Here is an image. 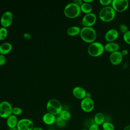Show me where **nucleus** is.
<instances>
[{"mask_svg": "<svg viewBox=\"0 0 130 130\" xmlns=\"http://www.w3.org/2000/svg\"><path fill=\"white\" fill-rule=\"evenodd\" d=\"M123 130H130V124L126 126Z\"/></svg>", "mask_w": 130, "mask_h": 130, "instance_id": "obj_36", "label": "nucleus"}, {"mask_svg": "<svg viewBox=\"0 0 130 130\" xmlns=\"http://www.w3.org/2000/svg\"><path fill=\"white\" fill-rule=\"evenodd\" d=\"M98 130H101V129H98Z\"/></svg>", "mask_w": 130, "mask_h": 130, "instance_id": "obj_40", "label": "nucleus"}, {"mask_svg": "<svg viewBox=\"0 0 130 130\" xmlns=\"http://www.w3.org/2000/svg\"><path fill=\"white\" fill-rule=\"evenodd\" d=\"M46 130H55V129H47Z\"/></svg>", "mask_w": 130, "mask_h": 130, "instance_id": "obj_39", "label": "nucleus"}, {"mask_svg": "<svg viewBox=\"0 0 130 130\" xmlns=\"http://www.w3.org/2000/svg\"><path fill=\"white\" fill-rule=\"evenodd\" d=\"M105 50L110 53L118 51L120 49V45L114 42H108L104 46Z\"/></svg>", "mask_w": 130, "mask_h": 130, "instance_id": "obj_16", "label": "nucleus"}, {"mask_svg": "<svg viewBox=\"0 0 130 130\" xmlns=\"http://www.w3.org/2000/svg\"><path fill=\"white\" fill-rule=\"evenodd\" d=\"M80 106L82 110L86 113L91 112L94 107V103L91 98L86 97L81 100Z\"/></svg>", "mask_w": 130, "mask_h": 130, "instance_id": "obj_10", "label": "nucleus"}, {"mask_svg": "<svg viewBox=\"0 0 130 130\" xmlns=\"http://www.w3.org/2000/svg\"><path fill=\"white\" fill-rule=\"evenodd\" d=\"M104 51V46L99 42H94L90 44L87 48L88 54L92 57L100 56L103 54Z\"/></svg>", "mask_w": 130, "mask_h": 130, "instance_id": "obj_4", "label": "nucleus"}, {"mask_svg": "<svg viewBox=\"0 0 130 130\" xmlns=\"http://www.w3.org/2000/svg\"><path fill=\"white\" fill-rule=\"evenodd\" d=\"M6 57L4 55L0 54V66H3L6 62Z\"/></svg>", "mask_w": 130, "mask_h": 130, "instance_id": "obj_31", "label": "nucleus"}, {"mask_svg": "<svg viewBox=\"0 0 130 130\" xmlns=\"http://www.w3.org/2000/svg\"><path fill=\"white\" fill-rule=\"evenodd\" d=\"M103 130H114V126L113 123L110 122L106 121L102 124Z\"/></svg>", "mask_w": 130, "mask_h": 130, "instance_id": "obj_24", "label": "nucleus"}, {"mask_svg": "<svg viewBox=\"0 0 130 130\" xmlns=\"http://www.w3.org/2000/svg\"><path fill=\"white\" fill-rule=\"evenodd\" d=\"M80 36L83 41L91 44L95 42L97 34L96 30L92 27H83L81 28Z\"/></svg>", "mask_w": 130, "mask_h": 130, "instance_id": "obj_1", "label": "nucleus"}, {"mask_svg": "<svg viewBox=\"0 0 130 130\" xmlns=\"http://www.w3.org/2000/svg\"><path fill=\"white\" fill-rule=\"evenodd\" d=\"M81 130H87V129H86V128H83V129H82Z\"/></svg>", "mask_w": 130, "mask_h": 130, "instance_id": "obj_38", "label": "nucleus"}, {"mask_svg": "<svg viewBox=\"0 0 130 130\" xmlns=\"http://www.w3.org/2000/svg\"><path fill=\"white\" fill-rule=\"evenodd\" d=\"M97 20L96 15L91 12L85 14L82 18L81 23L83 27H92L95 23Z\"/></svg>", "mask_w": 130, "mask_h": 130, "instance_id": "obj_9", "label": "nucleus"}, {"mask_svg": "<svg viewBox=\"0 0 130 130\" xmlns=\"http://www.w3.org/2000/svg\"><path fill=\"white\" fill-rule=\"evenodd\" d=\"M33 130H44L42 128L39 126H35L33 128Z\"/></svg>", "mask_w": 130, "mask_h": 130, "instance_id": "obj_34", "label": "nucleus"}, {"mask_svg": "<svg viewBox=\"0 0 130 130\" xmlns=\"http://www.w3.org/2000/svg\"><path fill=\"white\" fill-rule=\"evenodd\" d=\"M83 2L88 3V4H90L91 3L93 2V0H83Z\"/></svg>", "mask_w": 130, "mask_h": 130, "instance_id": "obj_35", "label": "nucleus"}, {"mask_svg": "<svg viewBox=\"0 0 130 130\" xmlns=\"http://www.w3.org/2000/svg\"><path fill=\"white\" fill-rule=\"evenodd\" d=\"M119 32L116 29L111 28L105 35V39L108 42H114L118 38Z\"/></svg>", "mask_w": 130, "mask_h": 130, "instance_id": "obj_13", "label": "nucleus"}, {"mask_svg": "<svg viewBox=\"0 0 130 130\" xmlns=\"http://www.w3.org/2000/svg\"><path fill=\"white\" fill-rule=\"evenodd\" d=\"M18 120L16 116L12 114L7 118L6 123L9 128H15L17 127Z\"/></svg>", "mask_w": 130, "mask_h": 130, "instance_id": "obj_17", "label": "nucleus"}, {"mask_svg": "<svg viewBox=\"0 0 130 130\" xmlns=\"http://www.w3.org/2000/svg\"><path fill=\"white\" fill-rule=\"evenodd\" d=\"M81 28L77 26H72L69 27L67 30V33L71 36H76L80 34Z\"/></svg>", "mask_w": 130, "mask_h": 130, "instance_id": "obj_20", "label": "nucleus"}, {"mask_svg": "<svg viewBox=\"0 0 130 130\" xmlns=\"http://www.w3.org/2000/svg\"><path fill=\"white\" fill-rule=\"evenodd\" d=\"M121 53L122 55L123 56H125V55H127V54L128 53V50L127 49H123V50H122Z\"/></svg>", "mask_w": 130, "mask_h": 130, "instance_id": "obj_33", "label": "nucleus"}, {"mask_svg": "<svg viewBox=\"0 0 130 130\" xmlns=\"http://www.w3.org/2000/svg\"><path fill=\"white\" fill-rule=\"evenodd\" d=\"M105 116L104 114L102 112L96 113L94 117L93 121L94 123L98 125H102L104 122H105Z\"/></svg>", "mask_w": 130, "mask_h": 130, "instance_id": "obj_19", "label": "nucleus"}, {"mask_svg": "<svg viewBox=\"0 0 130 130\" xmlns=\"http://www.w3.org/2000/svg\"><path fill=\"white\" fill-rule=\"evenodd\" d=\"M123 39L126 44L130 45V30L127 31L123 35Z\"/></svg>", "mask_w": 130, "mask_h": 130, "instance_id": "obj_26", "label": "nucleus"}, {"mask_svg": "<svg viewBox=\"0 0 130 130\" xmlns=\"http://www.w3.org/2000/svg\"><path fill=\"white\" fill-rule=\"evenodd\" d=\"M112 2V0H100L99 1L100 4L101 5L104 6L105 7L109 6L110 4L111 5Z\"/></svg>", "mask_w": 130, "mask_h": 130, "instance_id": "obj_29", "label": "nucleus"}, {"mask_svg": "<svg viewBox=\"0 0 130 130\" xmlns=\"http://www.w3.org/2000/svg\"><path fill=\"white\" fill-rule=\"evenodd\" d=\"M8 35V30L6 27H2L0 28V40H3L6 38Z\"/></svg>", "mask_w": 130, "mask_h": 130, "instance_id": "obj_25", "label": "nucleus"}, {"mask_svg": "<svg viewBox=\"0 0 130 130\" xmlns=\"http://www.w3.org/2000/svg\"><path fill=\"white\" fill-rule=\"evenodd\" d=\"M59 116L66 121H69L71 119V114L66 110H62L59 114Z\"/></svg>", "mask_w": 130, "mask_h": 130, "instance_id": "obj_22", "label": "nucleus"}, {"mask_svg": "<svg viewBox=\"0 0 130 130\" xmlns=\"http://www.w3.org/2000/svg\"><path fill=\"white\" fill-rule=\"evenodd\" d=\"M13 107L11 104L7 101H2L0 103V117L7 118L12 114Z\"/></svg>", "mask_w": 130, "mask_h": 130, "instance_id": "obj_6", "label": "nucleus"}, {"mask_svg": "<svg viewBox=\"0 0 130 130\" xmlns=\"http://www.w3.org/2000/svg\"><path fill=\"white\" fill-rule=\"evenodd\" d=\"M46 108L48 112L55 115L59 114L62 110V105L60 102L55 99H50L48 101L46 105Z\"/></svg>", "mask_w": 130, "mask_h": 130, "instance_id": "obj_5", "label": "nucleus"}, {"mask_svg": "<svg viewBox=\"0 0 130 130\" xmlns=\"http://www.w3.org/2000/svg\"><path fill=\"white\" fill-rule=\"evenodd\" d=\"M8 130H18L16 127L15 128H9Z\"/></svg>", "mask_w": 130, "mask_h": 130, "instance_id": "obj_37", "label": "nucleus"}, {"mask_svg": "<svg viewBox=\"0 0 130 130\" xmlns=\"http://www.w3.org/2000/svg\"><path fill=\"white\" fill-rule=\"evenodd\" d=\"M22 113V110L21 108L18 107L13 108L12 114H13L15 116H17V115H20Z\"/></svg>", "mask_w": 130, "mask_h": 130, "instance_id": "obj_27", "label": "nucleus"}, {"mask_svg": "<svg viewBox=\"0 0 130 130\" xmlns=\"http://www.w3.org/2000/svg\"><path fill=\"white\" fill-rule=\"evenodd\" d=\"M116 15V12L111 6L103 7L99 12V17L101 20L105 22L112 21Z\"/></svg>", "mask_w": 130, "mask_h": 130, "instance_id": "obj_2", "label": "nucleus"}, {"mask_svg": "<svg viewBox=\"0 0 130 130\" xmlns=\"http://www.w3.org/2000/svg\"><path fill=\"white\" fill-rule=\"evenodd\" d=\"M12 49V45L9 42H5L0 45V54L8 53Z\"/></svg>", "mask_w": 130, "mask_h": 130, "instance_id": "obj_18", "label": "nucleus"}, {"mask_svg": "<svg viewBox=\"0 0 130 130\" xmlns=\"http://www.w3.org/2000/svg\"><path fill=\"white\" fill-rule=\"evenodd\" d=\"M73 3L76 4V5L79 6L80 7L81 6V5L83 3V1L82 0H74Z\"/></svg>", "mask_w": 130, "mask_h": 130, "instance_id": "obj_32", "label": "nucleus"}, {"mask_svg": "<svg viewBox=\"0 0 130 130\" xmlns=\"http://www.w3.org/2000/svg\"><path fill=\"white\" fill-rule=\"evenodd\" d=\"M129 2L127 0H112L111 7L115 12H123L128 8Z\"/></svg>", "mask_w": 130, "mask_h": 130, "instance_id": "obj_7", "label": "nucleus"}, {"mask_svg": "<svg viewBox=\"0 0 130 130\" xmlns=\"http://www.w3.org/2000/svg\"><path fill=\"white\" fill-rule=\"evenodd\" d=\"M55 123H56V125H57V126L61 127V128H63V127H65V126L66 125L67 121L64 120L63 119H62L60 117V116H58L56 118Z\"/></svg>", "mask_w": 130, "mask_h": 130, "instance_id": "obj_23", "label": "nucleus"}, {"mask_svg": "<svg viewBox=\"0 0 130 130\" xmlns=\"http://www.w3.org/2000/svg\"><path fill=\"white\" fill-rule=\"evenodd\" d=\"M81 11L85 14L90 13L92 11V7L90 4L83 2L80 6Z\"/></svg>", "mask_w": 130, "mask_h": 130, "instance_id": "obj_21", "label": "nucleus"}, {"mask_svg": "<svg viewBox=\"0 0 130 130\" xmlns=\"http://www.w3.org/2000/svg\"><path fill=\"white\" fill-rule=\"evenodd\" d=\"M13 19V14L10 11H6L2 15L1 17V23L3 27H7L9 26L12 23Z\"/></svg>", "mask_w": 130, "mask_h": 130, "instance_id": "obj_11", "label": "nucleus"}, {"mask_svg": "<svg viewBox=\"0 0 130 130\" xmlns=\"http://www.w3.org/2000/svg\"><path fill=\"white\" fill-rule=\"evenodd\" d=\"M34 127V123L31 120L22 118L18 120L16 128L18 130H33Z\"/></svg>", "mask_w": 130, "mask_h": 130, "instance_id": "obj_8", "label": "nucleus"}, {"mask_svg": "<svg viewBox=\"0 0 130 130\" xmlns=\"http://www.w3.org/2000/svg\"><path fill=\"white\" fill-rule=\"evenodd\" d=\"M110 62L114 66L120 64L123 60V55L120 51H118L110 53L109 56Z\"/></svg>", "mask_w": 130, "mask_h": 130, "instance_id": "obj_12", "label": "nucleus"}, {"mask_svg": "<svg viewBox=\"0 0 130 130\" xmlns=\"http://www.w3.org/2000/svg\"><path fill=\"white\" fill-rule=\"evenodd\" d=\"M99 129V125L93 123L89 126L88 129L87 130H98Z\"/></svg>", "mask_w": 130, "mask_h": 130, "instance_id": "obj_30", "label": "nucleus"}, {"mask_svg": "<svg viewBox=\"0 0 130 130\" xmlns=\"http://www.w3.org/2000/svg\"><path fill=\"white\" fill-rule=\"evenodd\" d=\"M119 29L120 31L122 33H123V34H124V33H125L127 31H128V27L127 26V25H126L124 24H120L119 26Z\"/></svg>", "mask_w": 130, "mask_h": 130, "instance_id": "obj_28", "label": "nucleus"}, {"mask_svg": "<svg viewBox=\"0 0 130 130\" xmlns=\"http://www.w3.org/2000/svg\"><path fill=\"white\" fill-rule=\"evenodd\" d=\"M73 94L78 99L83 100L86 97L87 92L85 89L81 86H76L73 89Z\"/></svg>", "mask_w": 130, "mask_h": 130, "instance_id": "obj_14", "label": "nucleus"}, {"mask_svg": "<svg viewBox=\"0 0 130 130\" xmlns=\"http://www.w3.org/2000/svg\"><path fill=\"white\" fill-rule=\"evenodd\" d=\"M56 116L55 115L49 112L45 113L42 117V120L43 122L47 125H52L55 123Z\"/></svg>", "mask_w": 130, "mask_h": 130, "instance_id": "obj_15", "label": "nucleus"}, {"mask_svg": "<svg viewBox=\"0 0 130 130\" xmlns=\"http://www.w3.org/2000/svg\"><path fill=\"white\" fill-rule=\"evenodd\" d=\"M81 12L80 7L73 2L69 3L64 8V15L70 18L77 17L80 14Z\"/></svg>", "mask_w": 130, "mask_h": 130, "instance_id": "obj_3", "label": "nucleus"}]
</instances>
